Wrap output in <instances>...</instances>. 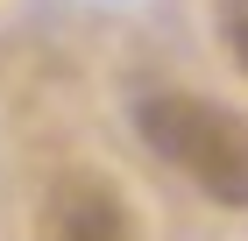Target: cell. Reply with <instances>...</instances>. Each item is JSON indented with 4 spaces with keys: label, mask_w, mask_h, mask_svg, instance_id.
<instances>
[{
    "label": "cell",
    "mask_w": 248,
    "mask_h": 241,
    "mask_svg": "<svg viewBox=\"0 0 248 241\" xmlns=\"http://www.w3.org/2000/svg\"><path fill=\"white\" fill-rule=\"evenodd\" d=\"M135 128L163 163L199 185L213 206L248 213V121L206 93H149L135 99Z\"/></svg>",
    "instance_id": "cell-1"
},
{
    "label": "cell",
    "mask_w": 248,
    "mask_h": 241,
    "mask_svg": "<svg viewBox=\"0 0 248 241\" xmlns=\"http://www.w3.org/2000/svg\"><path fill=\"white\" fill-rule=\"evenodd\" d=\"M36 241H142L135 213L107 177L93 170H64L36 206Z\"/></svg>",
    "instance_id": "cell-2"
},
{
    "label": "cell",
    "mask_w": 248,
    "mask_h": 241,
    "mask_svg": "<svg viewBox=\"0 0 248 241\" xmlns=\"http://www.w3.org/2000/svg\"><path fill=\"white\" fill-rule=\"evenodd\" d=\"M220 36H227L234 64L248 71V0H220Z\"/></svg>",
    "instance_id": "cell-3"
}]
</instances>
